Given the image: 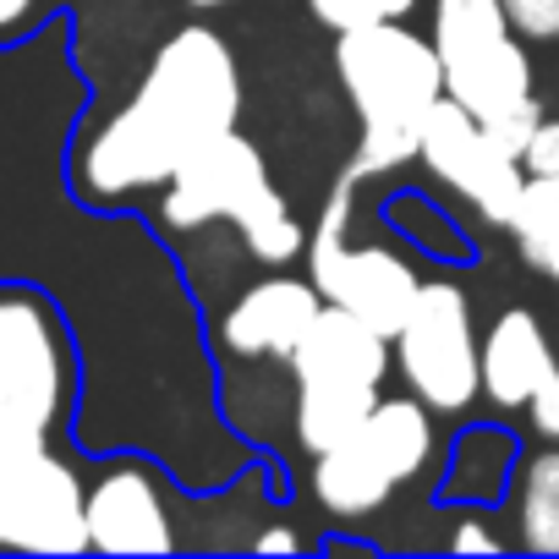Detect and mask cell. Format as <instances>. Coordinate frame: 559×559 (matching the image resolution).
<instances>
[{
	"mask_svg": "<svg viewBox=\"0 0 559 559\" xmlns=\"http://www.w3.org/2000/svg\"><path fill=\"white\" fill-rule=\"evenodd\" d=\"M252 548H258V554H297V548H302V537H297V532H286V526H274V532H258V537H252Z\"/></svg>",
	"mask_w": 559,
	"mask_h": 559,
	"instance_id": "cell-25",
	"label": "cell"
},
{
	"mask_svg": "<svg viewBox=\"0 0 559 559\" xmlns=\"http://www.w3.org/2000/svg\"><path fill=\"white\" fill-rule=\"evenodd\" d=\"M433 455V417L428 406L412 401H384L330 450H319L313 466V499L341 515V521H362L373 515L395 488H406Z\"/></svg>",
	"mask_w": 559,
	"mask_h": 559,
	"instance_id": "cell-6",
	"label": "cell"
},
{
	"mask_svg": "<svg viewBox=\"0 0 559 559\" xmlns=\"http://www.w3.org/2000/svg\"><path fill=\"white\" fill-rule=\"evenodd\" d=\"M236 121H241L236 50L203 23L176 28L154 50L138 94L83 143L78 181L99 203L165 187L203 143L236 132Z\"/></svg>",
	"mask_w": 559,
	"mask_h": 559,
	"instance_id": "cell-1",
	"label": "cell"
},
{
	"mask_svg": "<svg viewBox=\"0 0 559 559\" xmlns=\"http://www.w3.org/2000/svg\"><path fill=\"white\" fill-rule=\"evenodd\" d=\"M390 341H395V362H401L412 395L428 412H466L483 395L472 302L450 280H423L406 324Z\"/></svg>",
	"mask_w": 559,
	"mask_h": 559,
	"instance_id": "cell-8",
	"label": "cell"
},
{
	"mask_svg": "<svg viewBox=\"0 0 559 559\" xmlns=\"http://www.w3.org/2000/svg\"><path fill=\"white\" fill-rule=\"evenodd\" d=\"M526 412H532V428L548 439V444H559V362L543 373V384L532 390V401H526Z\"/></svg>",
	"mask_w": 559,
	"mask_h": 559,
	"instance_id": "cell-22",
	"label": "cell"
},
{
	"mask_svg": "<svg viewBox=\"0 0 559 559\" xmlns=\"http://www.w3.org/2000/svg\"><path fill=\"white\" fill-rule=\"evenodd\" d=\"M521 170L526 176H559V121H537V132L521 148Z\"/></svg>",
	"mask_w": 559,
	"mask_h": 559,
	"instance_id": "cell-21",
	"label": "cell"
},
{
	"mask_svg": "<svg viewBox=\"0 0 559 559\" xmlns=\"http://www.w3.org/2000/svg\"><path fill=\"white\" fill-rule=\"evenodd\" d=\"M477 368H483V395L504 412L526 406L532 390L543 384V373L554 368L548 335L537 324V313L526 308H504L493 319V330L477 341Z\"/></svg>",
	"mask_w": 559,
	"mask_h": 559,
	"instance_id": "cell-13",
	"label": "cell"
},
{
	"mask_svg": "<svg viewBox=\"0 0 559 559\" xmlns=\"http://www.w3.org/2000/svg\"><path fill=\"white\" fill-rule=\"evenodd\" d=\"M515 28L504 23V7L499 0H439L433 7V50H439V67L450 61H466L499 39H510Z\"/></svg>",
	"mask_w": 559,
	"mask_h": 559,
	"instance_id": "cell-17",
	"label": "cell"
},
{
	"mask_svg": "<svg viewBox=\"0 0 559 559\" xmlns=\"http://www.w3.org/2000/svg\"><path fill=\"white\" fill-rule=\"evenodd\" d=\"M308 12L346 34V28H373V23H406L417 12V0H308Z\"/></svg>",
	"mask_w": 559,
	"mask_h": 559,
	"instance_id": "cell-19",
	"label": "cell"
},
{
	"mask_svg": "<svg viewBox=\"0 0 559 559\" xmlns=\"http://www.w3.org/2000/svg\"><path fill=\"white\" fill-rule=\"evenodd\" d=\"M165 219L176 230H198L214 219H230L252 258L263 263H292L308 247V230L297 225L286 192L274 187L263 154L241 132H219L203 143L170 181H165Z\"/></svg>",
	"mask_w": 559,
	"mask_h": 559,
	"instance_id": "cell-3",
	"label": "cell"
},
{
	"mask_svg": "<svg viewBox=\"0 0 559 559\" xmlns=\"http://www.w3.org/2000/svg\"><path fill=\"white\" fill-rule=\"evenodd\" d=\"M324 297L313 280H292V274H274V280H258L236 297V308L225 313L219 324V341L230 357H274V362H292L297 341L308 335V324L319 319Z\"/></svg>",
	"mask_w": 559,
	"mask_h": 559,
	"instance_id": "cell-12",
	"label": "cell"
},
{
	"mask_svg": "<svg viewBox=\"0 0 559 559\" xmlns=\"http://www.w3.org/2000/svg\"><path fill=\"white\" fill-rule=\"evenodd\" d=\"M335 78L362 121V143L346 176L362 181V176L417 159L423 121L444 99V67H439L433 39L412 34L406 23L346 28L335 34Z\"/></svg>",
	"mask_w": 559,
	"mask_h": 559,
	"instance_id": "cell-2",
	"label": "cell"
},
{
	"mask_svg": "<svg viewBox=\"0 0 559 559\" xmlns=\"http://www.w3.org/2000/svg\"><path fill=\"white\" fill-rule=\"evenodd\" d=\"M192 7H230V0H192Z\"/></svg>",
	"mask_w": 559,
	"mask_h": 559,
	"instance_id": "cell-26",
	"label": "cell"
},
{
	"mask_svg": "<svg viewBox=\"0 0 559 559\" xmlns=\"http://www.w3.org/2000/svg\"><path fill=\"white\" fill-rule=\"evenodd\" d=\"M504 230L515 236L526 269L548 274L559 286V176H526Z\"/></svg>",
	"mask_w": 559,
	"mask_h": 559,
	"instance_id": "cell-16",
	"label": "cell"
},
{
	"mask_svg": "<svg viewBox=\"0 0 559 559\" xmlns=\"http://www.w3.org/2000/svg\"><path fill=\"white\" fill-rule=\"evenodd\" d=\"M352 176H341V187L324 203L319 230L308 236V280L319 286L324 302L357 313L362 324H373L384 341L406 324L417 292H423V274L390 252V247H352L346 241V198H352Z\"/></svg>",
	"mask_w": 559,
	"mask_h": 559,
	"instance_id": "cell-7",
	"label": "cell"
},
{
	"mask_svg": "<svg viewBox=\"0 0 559 559\" xmlns=\"http://www.w3.org/2000/svg\"><path fill=\"white\" fill-rule=\"evenodd\" d=\"M499 7L521 39H537V45L559 39V0H499Z\"/></svg>",
	"mask_w": 559,
	"mask_h": 559,
	"instance_id": "cell-20",
	"label": "cell"
},
{
	"mask_svg": "<svg viewBox=\"0 0 559 559\" xmlns=\"http://www.w3.org/2000/svg\"><path fill=\"white\" fill-rule=\"evenodd\" d=\"M510 455H515V450H510L504 433H493V428L466 433L461 450H455V472H466V477H455L450 493H472V499L499 493V483H504V472H510Z\"/></svg>",
	"mask_w": 559,
	"mask_h": 559,
	"instance_id": "cell-18",
	"label": "cell"
},
{
	"mask_svg": "<svg viewBox=\"0 0 559 559\" xmlns=\"http://www.w3.org/2000/svg\"><path fill=\"white\" fill-rule=\"evenodd\" d=\"M390 373V341L362 324L357 313L324 302L308 335L292 352V379H297V444L302 450H330L346 439L373 406L379 384Z\"/></svg>",
	"mask_w": 559,
	"mask_h": 559,
	"instance_id": "cell-5",
	"label": "cell"
},
{
	"mask_svg": "<svg viewBox=\"0 0 559 559\" xmlns=\"http://www.w3.org/2000/svg\"><path fill=\"white\" fill-rule=\"evenodd\" d=\"M417 159H423L455 198H466L488 225H510V209H515V198H521L526 170H521V159L504 154V148L483 132V121H477L472 110H461L450 94L428 110Z\"/></svg>",
	"mask_w": 559,
	"mask_h": 559,
	"instance_id": "cell-10",
	"label": "cell"
},
{
	"mask_svg": "<svg viewBox=\"0 0 559 559\" xmlns=\"http://www.w3.org/2000/svg\"><path fill=\"white\" fill-rule=\"evenodd\" d=\"M72 401V346L61 313L23 286L0 292V461L50 450Z\"/></svg>",
	"mask_w": 559,
	"mask_h": 559,
	"instance_id": "cell-4",
	"label": "cell"
},
{
	"mask_svg": "<svg viewBox=\"0 0 559 559\" xmlns=\"http://www.w3.org/2000/svg\"><path fill=\"white\" fill-rule=\"evenodd\" d=\"M39 12V0H0V39H17Z\"/></svg>",
	"mask_w": 559,
	"mask_h": 559,
	"instance_id": "cell-24",
	"label": "cell"
},
{
	"mask_svg": "<svg viewBox=\"0 0 559 559\" xmlns=\"http://www.w3.org/2000/svg\"><path fill=\"white\" fill-rule=\"evenodd\" d=\"M515 543L526 554H559V450L526 455L515 477Z\"/></svg>",
	"mask_w": 559,
	"mask_h": 559,
	"instance_id": "cell-15",
	"label": "cell"
},
{
	"mask_svg": "<svg viewBox=\"0 0 559 559\" xmlns=\"http://www.w3.org/2000/svg\"><path fill=\"white\" fill-rule=\"evenodd\" d=\"M83 515H88V548L99 554H170L176 548V526L159 499V483L138 461L99 472L94 488L83 493Z\"/></svg>",
	"mask_w": 559,
	"mask_h": 559,
	"instance_id": "cell-11",
	"label": "cell"
},
{
	"mask_svg": "<svg viewBox=\"0 0 559 559\" xmlns=\"http://www.w3.org/2000/svg\"><path fill=\"white\" fill-rule=\"evenodd\" d=\"M444 94L461 110H472L477 121H499V116L521 110L526 99H537L532 94V61H526L521 34H510V39H499V45L466 56V61H450L444 67Z\"/></svg>",
	"mask_w": 559,
	"mask_h": 559,
	"instance_id": "cell-14",
	"label": "cell"
},
{
	"mask_svg": "<svg viewBox=\"0 0 559 559\" xmlns=\"http://www.w3.org/2000/svg\"><path fill=\"white\" fill-rule=\"evenodd\" d=\"M450 548H461V554H499L504 543H499V537H493V532H488V526H483L477 515H466V521L455 526V537H450Z\"/></svg>",
	"mask_w": 559,
	"mask_h": 559,
	"instance_id": "cell-23",
	"label": "cell"
},
{
	"mask_svg": "<svg viewBox=\"0 0 559 559\" xmlns=\"http://www.w3.org/2000/svg\"><path fill=\"white\" fill-rule=\"evenodd\" d=\"M83 477L56 455H7L0 461V554H83Z\"/></svg>",
	"mask_w": 559,
	"mask_h": 559,
	"instance_id": "cell-9",
	"label": "cell"
}]
</instances>
